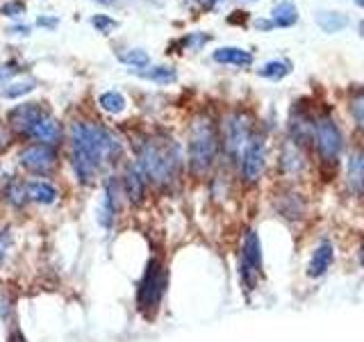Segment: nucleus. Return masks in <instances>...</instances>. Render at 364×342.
Masks as SVG:
<instances>
[{
    "label": "nucleus",
    "mask_w": 364,
    "mask_h": 342,
    "mask_svg": "<svg viewBox=\"0 0 364 342\" xmlns=\"http://www.w3.org/2000/svg\"><path fill=\"white\" fill-rule=\"evenodd\" d=\"M358 34H360V37L364 39V19H362V21L358 23Z\"/></svg>",
    "instance_id": "obj_37"
},
{
    "label": "nucleus",
    "mask_w": 364,
    "mask_h": 342,
    "mask_svg": "<svg viewBox=\"0 0 364 342\" xmlns=\"http://www.w3.org/2000/svg\"><path fill=\"white\" fill-rule=\"evenodd\" d=\"M26 194L28 201L37 203V205H53L57 199H60V192L48 180H28L26 182Z\"/></svg>",
    "instance_id": "obj_19"
},
{
    "label": "nucleus",
    "mask_w": 364,
    "mask_h": 342,
    "mask_svg": "<svg viewBox=\"0 0 364 342\" xmlns=\"http://www.w3.org/2000/svg\"><path fill=\"white\" fill-rule=\"evenodd\" d=\"M98 108L102 112L112 114V117H117V114H123L125 108H128V98H125L121 91H117V89L102 91V94L98 96Z\"/></svg>",
    "instance_id": "obj_23"
},
{
    "label": "nucleus",
    "mask_w": 364,
    "mask_h": 342,
    "mask_svg": "<svg viewBox=\"0 0 364 342\" xmlns=\"http://www.w3.org/2000/svg\"><path fill=\"white\" fill-rule=\"evenodd\" d=\"M30 91H34V80H14L3 89V98L7 100H14L21 96H28Z\"/></svg>",
    "instance_id": "obj_27"
},
{
    "label": "nucleus",
    "mask_w": 364,
    "mask_h": 342,
    "mask_svg": "<svg viewBox=\"0 0 364 342\" xmlns=\"http://www.w3.org/2000/svg\"><path fill=\"white\" fill-rule=\"evenodd\" d=\"M346 187L353 197L364 199V148H353L346 160Z\"/></svg>",
    "instance_id": "obj_15"
},
{
    "label": "nucleus",
    "mask_w": 364,
    "mask_h": 342,
    "mask_svg": "<svg viewBox=\"0 0 364 342\" xmlns=\"http://www.w3.org/2000/svg\"><path fill=\"white\" fill-rule=\"evenodd\" d=\"M289 73H291V62L287 60H269L257 68V76L267 80H282Z\"/></svg>",
    "instance_id": "obj_25"
},
{
    "label": "nucleus",
    "mask_w": 364,
    "mask_h": 342,
    "mask_svg": "<svg viewBox=\"0 0 364 342\" xmlns=\"http://www.w3.org/2000/svg\"><path fill=\"white\" fill-rule=\"evenodd\" d=\"M264 274V262H262V244L253 228H248L242 237V251H239V279H242L244 290H255L259 276Z\"/></svg>",
    "instance_id": "obj_7"
},
{
    "label": "nucleus",
    "mask_w": 364,
    "mask_h": 342,
    "mask_svg": "<svg viewBox=\"0 0 364 342\" xmlns=\"http://www.w3.org/2000/svg\"><path fill=\"white\" fill-rule=\"evenodd\" d=\"M28 140H34L37 144H46V146L57 148V146L62 144V140H64V128H62V123L57 121L50 112H46L43 117L37 123H34V128L30 130Z\"/></svg>",
    "instance_id": "obj_14"
},
{
    "label": "nucleus",
    "mask_w": 364,
    "mask_h": 342,
    "mask_svg": "<svg viewBox=\"0 0 364 342\" xmlns=\"http://www.w3.org/2000/svg\"><path fill=\"white\" fill-rule=\"evenodd\" d=\"M333 260H335V249H333V244L328 242V239H323V242L314 249L310 262H307V276L321 279L323 274L330 269V265H333Z\"/></svg>",
    "instance_id": "obj_16"
},
{
    "label": "nucleus",
    "mask_w": 364,
    "mask_h": 342,
    "mask_svg": "<svg viewBox=\"0 0 364 342\" xmlns=\"http://www.w3.org/2000/svg\"><path fill=\"white\" fill-rule=\"evenodd\" d=\"M250 133H253V123H250V119L246 117V114L244 112H232L230 117L225 119L223 130L219 133L221 135V146H223L225 155L237 162L244 144L248 142Z\"/></svg>",
    "instance_id": "obj_9"
},
{
    "label": "nucleus",
    "mask_w": 364,
    "mask_h": 342,
    "mask_svg": "<svg viewBox=\"0 0 364 342\" xmlns=\"http://www.w3.org/2000/svg\"><path fill=\"white\" fill-rule=\"evenodd\" d=\"M362 262H364V254H362Z\"/></svg>",
    "instance_id": "obj_40"
},
{
    "label": "nucleus",
    "mask_w": 364,
    "mask_h": 342,
    "mask_svg": "<svg viewBox=\"0 0 364 342\" xmlns=\"http://www.w3.org/2000/svg\"><path fill=\"white\" fill-rule=\"evenodd\" d=\"M117 60L125 66H132V68H146L151 64V55L144 48H125L117 53Z\"/></svg>",
    "instance_id": "obj_26"
},
{
    "label": "nucleus",
    "mask_w": 364,
    "mask_h": 342,
    "mask_svg": "<svg viewBox=\"0 0 364 342\" xmlns=\"http://www.w3.org/2000/svg\"><path fill=\"white\" fill-rule=\"evenodd\" d=\"M239 176L246 185H255L262 180L267 169V137L264 133L253 130L244 144L242 153H239Z\"/></svg>",
    "instance_id": "obj_5"
},
{
    "label": "nucleus",
    "mask_w": 364,
    "mask_h": 342,
    "mask_svg": "<svg viewBox=\"0 0 364 342\" xmlns=\"http://www.w3.org/2000/svg\"><path fill=\"white\" fill-rule=\"evenodd\" d=\"M289 142L303 148L314 144V119L301 108H294L289 114Z\"/></svg>",
    "instance_id": "obj_13"
},
{
    "label": "nucleus",
    "mask_w": 364,
    "mask_h": 342,
    "mask_svg": "<svg viewBox=\"0 0 364 342\" xmlns=\"http://www.w3.org/2000/svg\"><path fill=\"white\" fill-rule=\"evenodd\" d=\"M68 155L80 185L96 182L102 169L114 167L123 155V144L107 125L96 121H75L68 128Z\"/></svg>",
    "instance_id": "obj_1"
},
{
    "label": "nucleus",
    "mask_w": 364,
    "mask_h": 342,
    "mask_svg": "<svg viewBox=\"0 0 364 342\" xmlns=\"http://www.w3.org/2000/svg\"><path fill=\"white\" fill-rule=\"evenodd\" d=\"M0 14L7 16V19H21L26 14V3H21V0H9L3 7H0Z\"/></svg>",
    "instance_id": "obj_30"
},
{
    "label": "nucleus",
    "mask_w": 364,
    "mask_h": 342,
    "mask_svg": "<svg viewBox=\"0 0 364 342\" xmlns=\"http://www.w3.org/2000/svg\"><path fill=\"white\" fill-rule=\"evenodd\" d=\"M7 32L11 37H30V26H11Z\"/></svg>",
    "instance_id": "obj_34"
},
{
    "label": "nucleus",
    "mask_w": 364,
    "mask_h": 342,
    "mask_svg": "<svg viewBox=\"0 0 364 342\" xmlns=\"http://www.w3.org/2000/svg\"><path fill=\"white\" fill-rule=\"evenodd\" d=\"M276 212L287 222H299L305 217V201L296 192H284L276 201Z\"/></svg>",
    "instance_id": "obj_17"
},
{
    "label": "nucleus",
    "mask_w": 364,
    "mask_h": 342,
    "mask_svg": "<svg viewBox=\"0 0 364 342\" xmlns=\"http://www.w3.org/2000/svg\"><path fill=\"white\" fill-rule=\"evenodd\" d=\"M123 187H121V180L119 176H107L105 178V185H102V203H100V217L98 222L102 228H112L117 217L123 210Z\"/></svg>",
    "instance_id": "obj_10"
},
{
    "label": "nucleus",
    "mask_w": 364,
    "mask_h": 342,
    "mask_svg": "<svg viewBox=\"0 0 364 342\" xmlns=\"http://www.w3.org/2000/svg\"><path fill=\"white\" fill-rule=\"evenodd\" d=\"M355 5H360V7H364V0H353Z\"/></svg>",
    "instance_id": "obj_38"
},
{
    "label": "nucleus",
    "mask_w": 364,
    "mask_h": 342,
    "mask_svg": "<svg viewBox=\"0 0 364 342\" xmlns=\"http://www.w3.org/2000/svg\"><path fill=\"white\" fill-rule=\"evenodd\" d=\"M314 146L323 165L335 167L339 162V155L344 151V135L330 114H321L314 119Z\"/></svg>",
    "instance_id": "obj_6"
},
{
    "label": "nucleus",
    "mask_w": 364,
    "mask_h": 342,
    "mask_svg": "<svg viewBox=\"0 0 364 342\" xmlns=\"http://www.w3.org/2000/svg\"><path fill=\"white\" fill-rule=\"evenodd\" d=\"M350 117L355 121L358 128L364 133V91H360V94L350 98Z\"/></svg>",
    "instance_id": "obj_28"
},
{
    "label": "nucleus",
    "mask_w": 364,
    "mask_h": 342,
    "mask_svg": "<svg viewBox=\"0 0 364 342\" xmlns=\"http://www.w3.org/2000/svg\"><path fill=\"white\" fill-rule=\"evenodd\" d=\"M271 23L273 28H291L299 23V7L291 0H282L271 9Z\"/></svg>",
    "instance_id": "obj_22"
},
{
    "label": "nucleus",
    "mask_w": 364,
    "mask_h": 342,
    "mask_svg": "<svg viewBox=\"0 0 364 342\" xmlns=\"http://www.w3.org/2000/svg\"><path fill=\"white\" fill-rule=\"evenodd\" d=\"M91 26H94L98 32H102V34H112L114 30L119 28V21H114L112 16H107V14H96L94 19H91Z\"/></svg>",
    "instance_id": "obj_29"
},
{
    "label": "nucleus",
    "mask_w": 364,
    "mask_h": 342,
    "mask_svg": "<svg viewBox=\"0 0 364 342\" xmlns=\"http://www.w3.org/2000/svg\"><path fill=\"white\" fill-rule=\"evenodd\" d=\"M37 26L48 28V30H55L57 26H60V19H55V16H39V19H37Z\"/></svg>",
    "instance_id": "obj_33"
},
{
    "label": "nucleus",
    "mask_w": 364,
    "mask_h": 342,
    "mask_svg": "<svg viewBox=\"0 0 364 342\" xmlns=\"http://www.w3.org/2000/svg\"><path fill=\"white\" fill-rule=\"evenodd\" d=\"M121 180V187H123V197L130 205H139L146 197V185L148 180L144 176L141 167L136 165V160H130V162H125L123 167V174L119 176Z\"/></svg>",
    "instance_id": "obj_11"
},
{
    "label": "nucleus",
    "mask_w": 364,
    "mask_h": 342,
    "mask_svg": "<svg viewBox=\"0 0 364 342\" xmlns=\"http://www.w3.org/2000/svg\"><path fill=\"white\" fill-rule=\"evenodd\" d=\"M166 267L159 258H153L146 265V271L136 285V311L144 317L153 319L155 313L159 311V304L164 299L166 292Z\"/></svg>",
    "instance_id": "obj_4"
},
{
    "label": "nucleus",
    "mask_w": 364,
    "mask_h": 342,
    "mask_svg": "<svg viewBox=\"0 0 364 342\" xmlns=\"http://www.w3.org/2000/svg\"><path fill=\"white\" fill-rule=\"evenodd\" d=\"M221 151V135L212 117L198 114L191 121L187 140V165L196 178H205L214 169L216 157Z\"/></svg>",
    "instance_id": "obj_3"
},
{
    "label": "nucleus",
    "mask_w": 364,
    "mask_h": 342,
    "mask_svg": "<svg viewBox=\"0 0 364 342\" xmlns=\"http://www.w3.org/2000/svg\"><path fill=\"white\" fill-rule=\"evenodd\" d=\"M305 167V155L296 144L287 142L280 153V171L284 176H299Z\"/></svg>",
    "instance_id": "obj_21"
},
{
    "label": "nucleus",
    "mask_w": 364,
    "mask_h": 342,
    "mask_svg": "<svg viewBox=\"0 0 364 342\" xmlns=\"http://www.w3.org/2000/svg\"><path fill=\"white\" fill-rule=\"evenodd\" d=\"M136 165L141 167L144 176L155 187L166 190L173 187L182 176V148L168 135H153L136 148Z\"/></svg>",
    "instance_id": "obj_2"
},
{
    "label": "nucleus",
    "mask_w": 364,
    "mask_h": 342,
    "mask_svg": "<svg viewBox=\"0 0 364 342\" xmlns=\"http://www.w3.org/2000/svg\"><path fill=\"white\" fill-rule=\"evenodd\" d=\"M18 165L32 176H50L55 174L57 165H60V155H57V148L46 146V144H28L21 148L18 153Z\"/></svg>",
    "instance_id": "obj_8"
},
{
    "label": "nucleus",
    "mask_w": 364,
    "mask_h": 342,
    "mask_svg": "<svg viewBox=\"0 0 364 342\" xmlns=\"http://www.w3.org/2000/svg\"><path fill=\"white\" fill-rule=\"evenodd\" d=\"M255 28H259V30H271V28H273V23H271V21H264V19H257V21H255Z\"/></svg>",
    "instance_id": "obj_36"
},
{
    "label": "nucleus",
    "mask_w": 364,
    "mask_h": 342,
    "mask_svg": "<svg viewBox=\"0 0 364 342\" xmlns=\"http://www.w3.org/2000/svg\"><path fill=\"white\" fill-rule=\"evenodd\" d=\"M43 114L46 110L41 108V103H21L14 110H9V117H7L9 130L21 137H28L30 130L34 128V123H37Z\"/></svg>",
    "instance_id": "obj_12"
},
{
    "label": "nucleus",
    "mask_w": 364,
    "mask_h": 342,
    "mask_svg": "<svg viewBox=\"0 0 364 342\" xmlns=\"http://www.w3.org/2000/svg\"><path fill=\"white\" fill-rule=\"evenodd\" d=\"M212 60L219 64H230L239 68H248L253 64V53H248L246 48H239V46H221L212 53Z\"/></svg>",
    "instance_id": "obj_18"
},
{
    "label": "nucleus",
    "mask_w": 364,
    "mask_h": 342,
    "mask_svg": "<svg viewBox=\"0 0 364 342\" xmlns=\"http://www.w3.org/2000/svg\"><path fill=\"white\" fill-rule=\"evenodd\" d=\"M9 244H11V233H9V228H3V231H0V265H3V260L7 258Z\"/></svg>",
    "instance_id": "obj_31"
},
{
    "label": "nucleus",
    "mask_w": 364,
    "mask_h": 342,
    "mask_svg": "<svg viewBox=\"0 0 364 342\" xmlns=\"http://www.w3.org/2000/svg\"><path fill=\"white\" fill-rule=\"evenodd\" d=\"M316 26L328 34H335L348 26V19L339 11H316Z\"/></svg>",
    "instance_id": "obj_24"
},
{
    "label": "nucleus",
    "mask_w": 364,
    "mask_h": 342,
    "mask_svg": "<svg viewBox=\"0 0 364 342\" xmlns=\"http://www.w3.org/2000/svg\"><path fill=\"white\" fill-rule=\"evenodd\" d=\"M14 73H16L14 64H3V66H0V83H5V80H9Z\"/></svg>",
    "instance_id": "obj_35"
},
{
    "label": "nucleus",
    "mask_w": 364,
    "mask_h": 342,
    "mask_svg": "<svg viewBox=\"0 0 364 342\" xmlns=\"http://www.w3.org/2000/svg\"><path fill=\"white\" fill-rule=\"evenodd\" d=\"M208 3H219V0H208Z\"/></svg>",
    "instance_id": "obj_39"
},
{
    "label": "nucleus",
    "mask_w": 364,
    "mask_h": 342,
    "mask_svg": "<svg viewBox=\"0 0 364 342\" xmlns=\"http://www.w3.org/2000/svg\"><path fill=\"white\" fill-rule=\"evenodd\" d=\"M130 73L144 80H151L155 85H171L178 80V71L168 64H148L146 68H130Z\"/></svg>",
    "instance_id": "obj_20"
},
{
    "label": "nucleus",
    "mask_w": 364,
    "mask_h": 342,
    "mask_svg": "<svg viewBox=\"0 0 364 342\" xmlns=\"http://www.w3.org/2000/svg\"><path fill=\"white\" fill-rule=\"evenodd\" d=\"M208 41H210L208 34H191V37H187V39H185V43L193 46V51L200 48V46H203V43H208Z\"/></svg>",
    "instance_id": "obj_32"
}]
</instances>
